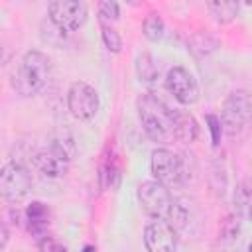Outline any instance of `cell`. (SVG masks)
Returning a JSON list of instances; mask_svg holds the SVG:
<instances>
[{
	"label": "cell",
	"instance_id": "6da1fadb",
	"mask_svg": "<svg viewBox=\"0 0 252 252\" xmlns=\"http://www.w3.org/2000/svg\"><path fill=\"white\" fill-rule=\"evenodd\" d=\"M138 201H140L142 209H144L150 217H154L156 220H165V222H169L175 230H177V228H183L185 222H187V213H185V209L173 199L171 191H169L163 183H159V181H156V179L144 181V183L138 187Z\"/></svg>",
	"mask_w": 252,
	"mask_h": 252
},
{
	"label": "cell",
	"instance_id": "7a4b0ae2",
	"mask_svg": "<svg viewBox=\"0 0 252 252\" xmlns=\"http://www.w3.org/2000/svg\"><path fill=\"white\" fill-rule=\"evenodd\" d=\"M138 116L148 138L159 144L173 140V110L156 94H140L136 100Z\"/></svg>",
	"mask_w": 252,
	"mask_h": 252
},
{
	"label": "cell",
	"instance_id": "3957f363",
	"mask_svg": "<svg viewBox=\"0 0 252 252\" xmlns=\"http://www.w3.org/2000/svg\"><path fill=\"white\" fill-rule=\"evenodd\" d=\"M49 79H51L49 57L37 49L26 51L20 61L18 75H14V85L18 87V91L26 94H35L49 83Z\"/></svg>",
	"mask_w": 252,
	"mask_h": 252
},
{
	"label": "cell",
	"instance_id": "277c9868",
	"mask_svg": "<svg viewBox=\"0 0 252 252\" xmlns=\"http://www.w3.org/2000/svg\"><path fill=\"white\" fill-rule=\"evenodd\" d=\"M252 120V96L246 91H232L222 104V130L228 136L240 134Z\"/></svg>",
	"mask_w": 252,
	"mask_h": 252
},
{
	"label": "cell",
	"instance_id": "5b68a950",
	"mask_svg": "<svg viewBox=\"0 0 252 252\" xmlns=\"http://www.w3.org/2000/svg\"><path fill=\"white\" fill-rule=\"evenodd\" d=\"M67 108L77 120H93L100 108V96L93 85L75 81L67 91Z\"/></svg>",
	"mask_w": 252,
	"mask_h": 252
},
{
	"label": "cell",
	"instance_id": "8992f818",
	"mask_svg": "<svg viewBox=\"0 0 252 252\" xmlns=\"http://www.w3.org/2000/svg\"><path fill=\"white\" fill-rule=\"evenodd\" d=\"M47 12H49V22L59 32H67V33L79 30L89 16L87 6L79 0H53L49 2Z\"/></svg>",
	"mask_w": 252,
	"mask_h": 252
},
{
	"label": "cell",
	"instance_id": "52a82bcc",
	"mask_svg": "<svg viewBox=\"0 0 252 252\" xmlns=\"http://www.w3.org/2000/svg\"><path fill=\"white\" fill-rule=\"evenodd\" d=\"M150 167H152V175L156 181L163 183L165 187L167 185H177L181 183L183 175H185V169H183V159L167 150V148H158L152 152V161H150Z\"/></svg>",
	"mask_w": 252,
	"mask_h": 252
},
{
	"label": "cell",
	"instance_id": "ba28073f",
	"mask_svg": "<svg viewBox=\"0 0 252 252\" xmlns=\"http://www.w3.org/2000/svg\"><path fill=\"white\" fill-rule=\"evenodd\" d=\"M32 187V175L30 171L16 161H8L0 171V193L6 201H20L28 195Z\"/></svg>",
	"mask_w": 252,
	"mask_h": 252
},
{
	"label": "cell",
	"instance_id": "9c48e42d",
	"mask_svg": "<svg viewBox=\"0 0 252 252\" xmlns=\"http://www.w3.org/2000/svg\"><path fill=\"white\" fill-rule=\"evenodd\" d=\"M33 165L41 175L49 179H57V177H63L69 169V154L63 144L51 142L47 148L39 150L33 156Z\"/></svg>",
	"mask_w": 252,
	"mask_h": 252
},
{
	"label": "cell",
	"instance_id": "30bf717a",
	"mask_svg": "<svg viewBox=\"0 0 252 252\" xmlns=\"http://www.w3.org/2000/svg\"><path fill=\"white\" fill-rule=\"evenodd\" d=\"M165 87L181 104H193L199 98V85L185 67H171L165 75Z\"/></svg>",
	"mask_w": 252,
	"mask_h": 252
},
{
	"label": "cell",
	"instance_id": "8fae6325",
	"mask_svg": "<svg viewBox=\"0 0 252 252\" xmlns=\"http://www.w3.org/2000/svg\"><path fill=\"white\" fill-rule=\"evenodd\" d=\"M144 244L148 252H175L177 230L165 220H152L144 228Z\"/></svg>",
	"mask_w": 252,
	"mask_h": 252
},
{
	"label": "cell",
	"instance_id": "7c38bea8",
	"mask_svg": "<svg viewBox=\"0 0 252 252\" xmlns=\"http://www.w3.org/2000/svg\"><path fill=\"white\" fill-rule=\"evenodd\" d=\"M199 134V124L195 116L187 110H173V140L181 144L195 142Z\"/></svg>",
	"mask_w": 252,
	"mask_h": 252
},
{
	"label": "cell",
	"instance_id": "4fadbf2b",
	"mask_svg": "<svg viewBox=\"0 0 252 252\" xmlns=\"http://www.w3.org/2000/svg\"><path fill=\"white\" fill-rule=\"evenodd\" d=\"M26 219H28V224H30V230H32V232L43 234L45 228L49 226L51 213H49L47 205H43L41 201H33V203L26 209Z\"/></svg>",
	"mask_w": 252,
	"mask_h": 252
},
{
	"label": "cell",
	"instance_id": "5bb4252c",
	"mask_svg": "<svg viewBox=\"0 0 252 252\" xmlns=\"http://www.w3.org/2000/svg\"><path fill=\"white\" fill-rule=\"evenodd\" d=\"M234 205L244 219L252 220V179H244L238 185L234 193Z\"/></svg>",
	"mask_w": 252,
	"mask_h": 252
},
{
	"label": "cell",
	"instance_id": "9a60e30c",
	"mask_svg": "<svg viewBox=\"0 0 252 252\" xmlns=\"http://www.w3.org/2000/svg\"><path fill=\"white\" fill-rule=\"evenodd\" d=\"M207 8L215 16V20L220 22V24L232 22L236 18V14H238V4L236 2H224V0H220V2H209Z\"/></svg>",
	"mask_w": 252,
	"mask_h": 252
},
{
	"label": "cell",
	"instance_id": "2e32d148",
	"mask_svg": "<svg viewBox=\"0 0 252 252\" xmlns=\"http://www.w3.org/2000/svg\"><path fill=\"white\" fill-rule=\"evenodd\" d=\"M136 73H138L140 81H144V83H152L158 77L159 71H158V65H156V61H154V57L150 53L138 55V59H136Z\"/></svg>",
	"mask_w": 252,
	"mask_h": 252
},
{
	"label": "cell",
	"instance_id": "e0dca14e",
	"mask_svg": "<svg viewBox=\"0 0 252 252\" xmlns=\"http://www.w3.org/2000/svg\"><path fill=\"white\" fill-rule=\"evenodd\" d=\"M144 35L150 39V41H158L163 37V20L159 18V14H148L146 20H144Z\"/></svg>",
	"mask_w": 252,
	"mask_h": 252
},
{
	"label": "cell",
	"instance_id": "ac0fdd59",
	"mask_svg": "<svg viewBox=\"0 0 252 252\" xmlns=\"http://www.w3.org/2000/svg\"><path fill=\"white\" fill-rule=\"evenodd\" d=\"M102 41H104L106 49L112 53H118L122 49V37L118 35V32L110 26H104V24H102Z\"/></svg>",
	"mask_w": 252,
	"mask_h": 252
},
{
	"label": "cell",
	"instance_id": "d6986e66",
	"mask_svg": "<svg viewBox=\"0 0 252 252\" xmlns=\"http://www.w3.org/2000/svg\"><path fill=\"white\" fill-rule=\"evenodd\" d=\"M98 14L102 22H116L120 16V6L116 2H100L98 4Z\"/></svg>",
	"mask_w": 252,
	"mask_h": 252
},
{
	"label": "cell",
	"instance_id": "ffe728a7",
	"mask_svg": "<svg viewBox=\"0 0 252 252\" xmlns=\"http://www.w3.org/2000/svg\"><path fill=\"white\" fill-rule=\"evenodd\" d=\"M37 246H39V252H67V246L51 236H43Z\"/></svg>",
	"mask_w": 252,
	"mask_h": 252
},
{
	"label": "cell",
	"instance_id": "44dd1931",
	"mask_svg": "<svg viewBox=\"0 0 252 252\" xmlns=\"http://www.w3.org/2000/svg\"><path fill=\"white\" fill-rule=\"evenodd\" d=\"M209 124H211V132H213V144H219V130H220V120L215 118V116H209L207 118Z\"/></svg>",
	"mask_w": 252,
	"mask_h": 252
},
{
	"label": "cell",
	"instance_id": "7402d4cb",
	"mask_svg": "<svg viewBox=\"0 0 252 252\" xmlns=\"http://www.w3.org/2000/svg\"><path fill=\"white\" fill-rule=\"evenodd\" d=\"M248 252H252V242H250V246H248Z\"/></svg>",
	"mask_w": 252,
	"mask_h": 252
}]
</instances>
